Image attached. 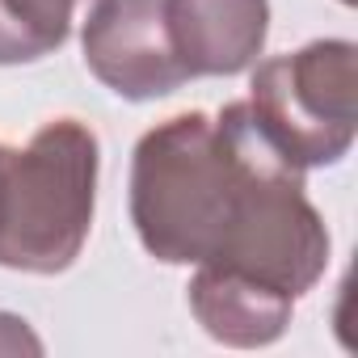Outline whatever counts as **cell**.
Masks as SVG:
<instances>
[{
    "label": "cell",
    "instance_id": "cell-1",
    "mask_svg": "<svg viewBox=\"0 0 358 358\" xmlns=\"http://www.w3.org/2000/svg\"><path fill=\"white\" fill-rule=\"evenodd\" d=\"M131 224L164 266H220L303 299L329 270V228L303 169L262 131L249 101L156 122L131 156Z\"/></svg>",
    "mask_w": 358,
    "mask_h": 358
},
{
    "label": "cell",
    "instance_id": "cell-2",
    "mask_svg": "<svg viewBox=\"0 0 358 358\" xmlns=\"http://www.w3.org/2000/svg\"><path fill=\"white\" fill-rule=\"evenodd\" d=\"M101 148L80 118L43 122L26 148H9L0 194V266L64 274L93 228Z\"/></svg>",
    "mask_w": 358,
    "mask_h": 358
},
{
    "label": "cell",
    "instance_id": "cell-3",
    "mask_svg": "<svg viewBox=\"0 0 358 358\" xmlns=\"http://www.w3.org/2000/svg\"><path fill=\"white\" fill-rule=\"evenodd\" d=\"M249 110L278 152L308 169L341 164L358 135V47L316 38L253 68Z\"/></svg>",
    "mask_w": 358,
    "mask_h": 358
},
{
    "label": "cell",
    "instance_id": "cell-4",
    "mask_svg": "<svg viewBox=\"0 0 358 358\" xmlns=\"http://www.w3.org/2000/svg\"><path fill=\"white\" fill-rule=\"evenodd\" d=\"M80 47L85 68L127 101H156L190 80L160 0H97L85 13Z\"/></svg>",
    "mask_w": 358,
    "mask_h": 358
},
{
    "label": "cell",
    "instance_id": "cell-5",
    "mask_svg": "<svg viewBox=\"0 0 358 358\" xmlns=\"http://www.w3.org/2000/svg\"><path fill=\"white\" fill-rule=\"evenodd\" d=\"M160 5L190 80L249 72L270 34V0H160Z\"/></svg>",
    "mask_w": 358,
    "mask_h": 358
},
{
    "label": "cell",
    "instance_id": "cell-6",
    "mask_svg": "<svg viewBox=\"0 0 358 358\" xmlns=\"http://www.w3.org/2000/svg\"><path fill=\"white\" fill-rule=\"evenodd\" d=\"M186 299H190L194 320L207 329V337L236 345V350L274 345L295 316L291 295H282L249 274L220 270V266H194Z\"/></svg>",
    "mask_w": 358,
    "mask_h": 358
},
{
    "label": "cell",
    "instance_id": "cell-7",
    "mask_svg": "<svg viewBox=\"0 0 358 358\" xmlns=\"http://www.w3.org/2000/svg\"><path fill=\"white\" fill-rule=\"evenodd\" d=\"M97 0H0V68L55 55Z\"/></svg>",
    "mask_w": 358,
    "mask_h": 358
},
{
    "label": "cell",
    "instance_id": "cell-8",
    "mask_svg": "<svg viewBox=\"0 0 358 358\" xmlns=\"http://www.w3.org/2000/svg\"><path fill=\"white\" fill-rule=\"evenodd\" d=\"M5 169H9V143H0V194H5Z\"/></svg>",
    "mask_w": 358,
    "mask_h": 358
}]
</instances>
